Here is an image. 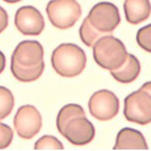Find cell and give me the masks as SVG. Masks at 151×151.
I'll return each mask as SVG.
<instances>
[{
    "instance_id": "obj_1",
    "label": "cell",
    "mask_w": 151,
    "mask_h": 151,
    "mask_svg": "<svg viewBox=\"0 0 151 151\" xmlns=\"http://www.w3.org/2000/svg\"><path fill=\"white\" fill-rule=\"evenodd\" d=\"M51 63L59 75L64 78H75L83 73L86 67V54L78 45L64 43L54 50Z\"/></svg>"
},
{
    "instance_id": "obj_2",
    "label": "cell",
    "mask_w": 151,
    "mask_h": 151,
    "mask_svg": "<svg viewBox=\"0 0 151 151\" xmlns=\"http://www.w3.org/2000/svg\"><path fill=\"white\" fill-rule=\"evenodd\" d=\"M93 49L95 63L100 68L110 71L122 66L128 55L123 42L112 35L100 38Z\"/></svg>"
},
{
    "instance_id": "obj_3",
    "label": "cell",
    "mask_w": 151,
    "mask_h": 151,
    "mask_svg": "<svg viewBox=\"0 0 151 151\" xmlns=\"http://www.w3.org/2000/svg\"><path fill=\"white\" fill-rule=\"evenodd\" d=\"M50 22L60 29H68L82 16V8L76 0H51L46 6Z\"/></svg>"
},
{
    "instance_id": "obj_4",
    "label": "cell",
    "mask_w": 151,
    "mask_h": 151,
    "mask_svg": "<svg viewBox=\"0 0 151 151\" xmlns=\"http://www.w3.org/2000/svg\"><path fill=\"white\" fill-rule=\"evenodd\" d=\"M124 116L127 121L140 125L151 122V93L143 88L128 95L124 100Z\"/></svg>"
},
{
    "instance_id": "obj_5",
    "label": "cell",
    "mask_w": 151,
    "mask_h": 151,
    "mask_svg": "<svg viewBox=\"0 0 151 151\" xmlns=\"http://www.w3.org/2000/svg\"><path fill=\"white\" fill-rule=\"evenodd\" d=\"M87 18L90 24L104 35H112L121 22L117 6L108 1H102L94 5Z\"/></svg>"
},
{
    "instance_id": "obj_6",
    "label": "cell",
    "mask_w": 151,
    "mask_h": 151,
    "mask_svg": "<svg viewBox=\"0 0 151 151\" xmlns=\"http://www.w3.org/2000/svg\"><path fill=\"white\" fill-rule=\"evenodd\" d=\"M89 111L100 121H108L118 114L120 101L115 93L107 90L95 92L88 102Z\"/></svg>"
},
{
    "instance_id": "obj_7",
    "label": "cell",
    "mask_w": 151,
    "mask_h": 151,
    "mask_svg": "<svg viewBox=\"0 0 151 151\" xmlns=\"http://www.w3.org/2000/svg\"><path fill=\"white\" fill-rule=\"evenodd\" d=\"M14 126L21 138L29 140L40 132L42 126V117L35 106L23 105L15 114Z\"/></svg>"
},
{
    "instance_id": "obj_8",
    "label": "cell",
    "mask_w": 151,
    "mask_h": 151,
    "mask_svg": "<svg viewBox=\"0 0 151 151\" xmlns=\"http://www.w3.org/2000/svg\"><path fill=\"white\" fill-rule=\"evenodd\" d=\"M61 135L73 145L82 146L93 141L95 129L86 116H78L67 123Z\"/></svg>"
},
{
    "instance_id": "obj_9",
    "label": "cell",
    "mask_w": 151,
    "mask_h": 151,
    "mask_svg": "<svg viewBox=\"0 0 151 151\" xmlns=\"http://www.w3.org/2000/svg\"><path fill=\"white\" fill-rule=\"evenodd\" d=\"M14 24L20 32L26 36H38L45 29L42 14L32 6H24L16 12Z\"/></svg>"
},
{
    "instance_id": "obj_10",
    "label": "cell",
    "mask_w": 151,
    "mask_h": 151,
    "mask_svg": "<svg viewBox=\"0 0 151 151\" xmlns=\"http://www.w3.org/2000/svg\"><path fill=\"white\" fill-rule=\"evenodd\" d=\"M44 49L36 40H25L19 43L12 55L11 61L24 67H32L43 62Z\"/></svg>"
},
{
    "instance_id": "obj_11",
    "label": "cell",
    "mask_w": 151,
    "mask_h": 151,
    "mask_svg": "<svg viewBox=\"0 0 151 151\" xmlns=\"http://www.w3.org/2000/svg\"><path fill=\"white\" fill-rule=\"evenodd\" d=\"M114 150H147L148 145L141 132L125 127L117 133Z\"/></svg>"
},
{
    "instance_id": "obj_12",
    "label": "cell",
    "mask_w": 151,
    "mask_h": 151,
    "mask_svg": "<svg viewBox=\"0 0 151 151\" xmlns=\"http://www.w3.org/2000/svg\"><path fill=\"white\" fill-rule=\"evenodd\" d=\"M123 9L127 22L133 25L143 22L151 14L150 0H125Z\"/></svg>"
},
{
    "instance_id": "obj_13",
    "label": "cell",
    "mask_w": 151,
    "mask_h": 151,
    "mask_svg": "<svg viewBox=\"0 0 151 151\" xmlns=\"http://www.w3.org/2000/svg\"><path fill=\"white\" fill-rule=\"evenodd\" d=\"M141 66L139 60L135 55L128 53L123 65L116 70L110 72L116 81L122 84H129L138 78Z\"/></svg>"
},
{
    "instance_id": "obj_14",
    "label": "cell",
    "mask_w": 151,
    "mask_h": 151,
    "mask_svg": "<svg viewBox=\"0 0 151 151\" xmlns=\"http://www.w3.org/2000/svg\"><path fill=\"white\" fill-rule=\"evenodd\" d=\"M45 62L32 67H24L11 61V72L17 80L23 83H30L38 80L45 70Z\"/></svg>"
},
{
    "instance_id": "obj_15",
    "label": "cell",
    "mask_w": 151,
    "mask_h": 151,
    "mask_svg": "<svg viewBox=\"0 0 151 151\" xmlns=\"http://www.w3.org/2000/svg\"><path fill=\"white\" fill-rule=\"evenodd\" d=\"M78 116H85L83 107L78 104H68L62 107L57 117V128L60 134L63 131L65 125L70 120Z\"/></svg>"
},
{
    "instance_id": "obj_16",
    "label": "cell",
    "mask_w": 151,
    "mask_h": 151,
    "mask_svg": "<svg viewBox=\"0 0 151 151\" xmlns=\"http://www.w3.org/2000/svg\"><path fill=\"white\" fill-rule=\"evenodd\" d=\"M79 34L82 42L89 47H93L98 40L105 36L99 32L89 22L88 18H85L79 29Z\"/></svg>"
},
{
    "instance_id": "obj_17",
    "label": "cell",
    "mask_w": 151,
    "mask_h": 151,
    "mask_svg": "<svg viewBox=\"0 0 151 151\" xmlns=\"http://www.w3.org/2000/svg\"><path fill=\"white\" fill-rule=\"evenodd\" d=\"M14 106V98L9 89L0 86V121L11 114Z\"/></svg>"
},
{
    "instance_id": "obj_18",
    "label": "cell",
    "mask_w": 151,
    "mask_h": 151,
    "mask_svg": "<svg viewBox=\"0 0 151 151\" xmlns=\"http://www.w3.org/2000/svg\"><path fill=\"white\" fill-rule=\"evenodd\" d=\"M35 150H63L61 142L55 136L43 135L35 144Z\"/></svg>"
},
{
    "instance_id": "obj_19",
    "label": "cell",
    "mask_w": 151,
    "mask_h": 151,
    "mask_svg": "<svg viewBox=\"0 0 151 151\" xmlns=\"http://www.w3.org/2000/svg\"><path fill=\"white\" fill-rule=\"evenodd\" d=\"M136 41L142 50L151 53V24L139 29L136 35Z\"/></svg>"
},
{
    "instance_id": "obj_20",
    "label": "cell",
    "mask_w": 151,
    "mask_h": 151,
    "mask_svg": "<svg viewBox=\"0 0 151 151\" xmlns=\"http://www.w3.org/2000/svg\"><path fill=\"white\" fill-rule=\"evenodd\" d=\"M14 132L9 125L0 122V150L8 147L12 143Z\"/></svg>"
},
{
    "instance_id": "obj_21",
    "label": "cell",
    "mask_w": 151,
    "mask_h": 151,
    "mask_svg": "<svg viewBox=\"0 0 151 151\" xmlns=\"http://www.w3.org/2000/svg\"><path fill=\"white\" fill-rule=\"evenodd\" d=\"M9 24V17L7 13L1 6H0V34L4 32Z\"/></svg>"
},
{
    "instance_id": "obj_22",
    "label": "cell",
    "mask_w": 151,
    "mask_h": 151,
    "mask_svg": "<svg viewBox=\"0 0 151 151\" xmlns=\"http://www.w3.org/2000/svg\"><path fill=\"white\" fill-rule=\"evenodd\" d=\"M5 66H6V58L4 53L0 51V74L4 71Z\"/></svg>"
},
{
    "instance_id": "obj_23",
    "label": "cell",
    "mask_w": 151,
    "mask_h": 151,
    "mask_svg": "<svg viewBox=\"0 0 151 151\" xmlns=\"http://www.w3.org/2000/svg\"><path fill=\"white\" fill-rule=\"evenodd\" d=\"M142 88L146 89V90H147L149 92L151 93V81L147 82V83H144L143 85H142Z\"/></svg>"
},
{
    "instance_id": "obj_24",
    "label": "cell",
    "mask_w": 151,
    "mask_h": 151,
    "mask_svg": "<svg viewBox=\"0 0 151 151\" xmlns=\"http://www.w3.org/2000/svg\"><path fill=\"white\" fill-rule=\"evenodd\" d=\"M6 3H9V4H15V3H17L21 1L22 0H3Z\"/></svg>"
}]
</instances>
